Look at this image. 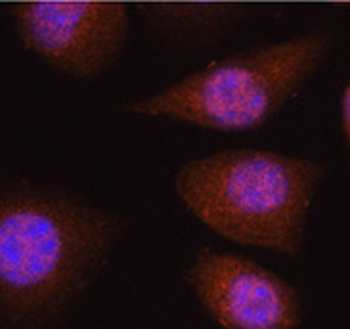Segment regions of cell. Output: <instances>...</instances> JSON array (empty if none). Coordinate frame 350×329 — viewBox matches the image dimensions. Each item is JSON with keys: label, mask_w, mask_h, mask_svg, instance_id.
Segmentation results:
<instances>
[{"label": "cell", "mask_w": 350, "mask_h": 329, "mask_svg": "<svg viewBox=\"0 0 350 329\" xmlns=\"http://www.w3.org/2000/svg\"><path fill=\"white\" fill-rule=\"evenodd\" d=\"M119 220L48 189H8L0 199V312L18 329H44L104 268Z\"/></svg>", "instance_id": "obj_1"}, {"label": "cell", "mask_w": 350, "mask_h": 329, "mask_svg": "<svg viewBox=\"0 0 350 329\" xmlns=\"http://www.w3.org/2000/svg\"><path fill=\"white\" fill-rule=\"evenodd\" d=\"M323 174L312 159L228 150L184 163L174 192L201 224L228 241L297 256Z\"/></svg>", "instance_id": "obj_2"}, {"label": "cell", "mask_w": 350, "mask_h": 329, "mask_svg": "<svg viewBox=\"0 0 350 329\" xmlns=\"http://www.w3.org/2000/svg\"><path fill=\"white\" fill-rule=\"evenodd\" d=\"M329 44L327 33L312 31L249 48L134 102L129 111L169 117L208 131H256L306 85L327 56Z\"/></svg>", "instance_id": "obj_3"}, {"label": "cell", "mask_w": 350, "mask_h": 329, "mask_svg": "<svg viewBox=\"0 0 350 329\" xmlns=\"http://www.w3.org/2000/svg\"><path fill=\"white\" fill-rule=\"evenodd\" d=\"M21 44L75 79L102 75L121 56L129 6L119 0H6Z\"/></svg>", "instance_id": "obj_4"}, {"label": "cell", "mask_w": 350, "mask_h": 329, "mask_svg": "<svg viewBox=\"0 0 350 329\" xmlns=\"http://www.w3.org/2000/svg\"><path fill=\"white\" fill-rule=\"evenodd\" d=\"M184 280L220 329H297V287L262 264L230 251L201 249Z\"/></svg>", "instance_id": "obj_5"}, {"label": "cell", "mask_w": 350, "mask_h": 329, "mask_svg": "<svg viewBox=\"0 0 350 329\" xmlns=\"http://www.w3.org/2000/svg\"><path fill=\"white\" fill-rule=\"evenodd\" d=\"M258 0H174L146 2L142 12L153 25L178 35H203L241 18Z\"/></svg>", "instance_id": "obj_6"}, {"label": "cell", "mask_w": 350, "mask_h": 329, "mask_svg": "<svg viewBox=\"0 0 350 329\" xmlns=\"http://www.w3.org/2000/svg\"><path fill=\"white\" fill-rule=\"evenodd\" d=\"M341 122H342V131H345V136L349 140L350 146V83L345 88L341 100Z\"/></svg>", "instance_id": "obj_7"}]
</instances>
